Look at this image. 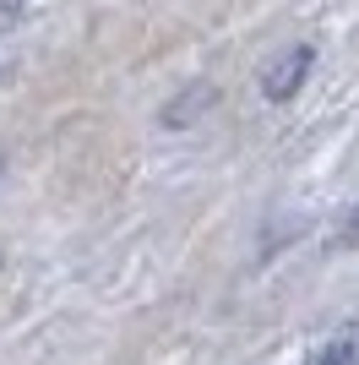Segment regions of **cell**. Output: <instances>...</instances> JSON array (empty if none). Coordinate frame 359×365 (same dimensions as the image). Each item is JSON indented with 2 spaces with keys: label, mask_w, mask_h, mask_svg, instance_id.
I'll list each match as a JSON object with an SVG mask.
<instances>
[{
  "label": "cell",
  "mask_w": 359,
  "mask_h": 365,
  "mask_svg": "<svg viewBox=\"0 0 359 365\" xmlns=\"http://www.w3.org/2000/svg\"><path fill=\"white\" fill-rule=\"evenodd\" d=\"M305 71H311V49L299 44V49H288V55H283V61H278V66H267V76H261V93L283 104L288 93H294L299 82H305Z\"/></svg>",
  "instance_id": "obj_1"
},
{
  "label": "cell",
  "mask_w": 359,
  "mask_h": 365,
  "mask_svg": "<svg viewBox=\"0 0 359 365\" xmlns=\"http://www.w3.org/2000/svg\"><path fill=\"white\" fill-rule=\"evenodd\" d=\"M338 240H343V245H359V202H354V213L343 218V229H338Z\"/></svg>",
  "instance_id": "obj_2"
},
{
  "label": "cell",
  "mask_w": 359,
  "mask_h": 365,
  "mask_svg": "<svg viewBox=\"0 0 359 365\" xmlns=\"http://www.w3.org/2000/svg\"><path fill=\"white\" fill-rule=\"evenodd\" d=\"M0 6H22V0H0Z\"/></svg>",
  "instance_id": "obj_3"
}]
</instances>
